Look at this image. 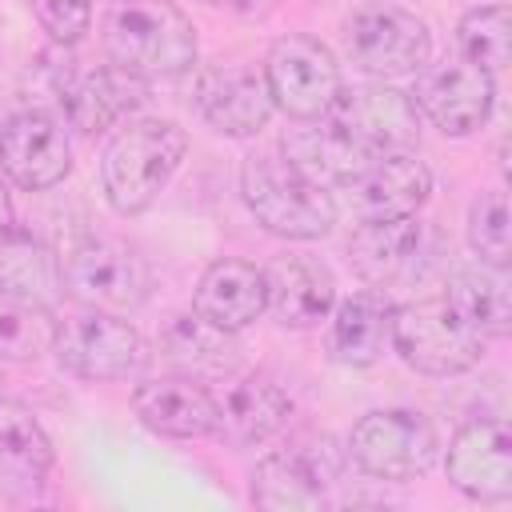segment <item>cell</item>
I'll list each match as a JSON object with an SVG mask.
<instances>
[{"label":"cell","instance_id":"1","mask_svg":"<svg viewBox=\"0 0 512 512\" xmlns=\"http://www.w3.org/2000/svg\"><path fill=\"white\" fill-rule=\"evenodd\" d=\"M104 56L120 72L160 84L196 68V28L168 0H116L100 24Z\"/></svg>","mask_w":512,"mask_h":512},{"label":"cell","instance_id":"2","mask_svg":"<svg viewBox=\"0 0 512 512\" xmlns=\"http://www.w3.org/2000/svg\"><path fill=\"white\" fill-rule=\"evenodd\" d=\"M188 132L176 120L140 116L116 128L100 156V188L116 216H140L148 212L176 168L184 164Z\"/></svg>","mask_w":512,"mask_h":512},{"label":"cell","instance_id":"3","mask_svg":"<svg viewBox=\"0 0 512 512\" xmlns=\"http://www.w3.org/2000/svg\"><path fill=\"white\" fill-rule=\"evenodd\" d=\"M56 268H60V288L72 304L100 308V312H132L152 296V268L148 260L92 228H76L60 240L56 248Z\"/></svg>","mask_w":512,"mask_h":512},{"label":"cell","instance_id":"4","mask_svg":"<svg viewBox=\"0 0 512 512\" xmlns=\"http://www.w3.org/2000/svg\"><path fill=\"white\" fill-rule=\"evenodd\" d=\"M240 196L256 216V224L280 240H320L340 216L336 196L304 180L280 152L244 156Z\"/></svg>","mask_w":512,"mask_h":512},{"label":"cell","instance_id":"5","mask_svg":"<svg viewBox=\"0 0 512 512\" xmlns=\"http://www.w3.org/2000/svg\"><path fill=\"white\" fill-rule=\"evenodd\" d=\"M52 356L60 360L64 372H72L80 380L112 384V380H128V376L144 372V364L152 360V348L116 312L76 304L56 316Z\"/></svg>","mask_w":512,"mask_h":512},{"label":"cell","instance_id":"6","mask_svg":"<svg viewBox=\"0 0 512 512\" xmlns=\"http://www.w3.org/2000/svg\"><path fill=\"white\" fill-rule=\"evenodd\" d=\"M344 452L356 472L384 484H408L440 460V432L424 412L376 408L352 424Z\"/></svg>","mask_w":512,"mask_h":512},{"label":"cell","instance_id":"7","mask_svg":"<svg viewBox=\"0 0 512 512\" xmlns=\"http://www.w3.org/2000/svg\"><path fill=\"white\" fill-rule=\"evenodd\" d=\"M344 52L352 68H360L372 80H400L416 76L432 56V32L428 24L388 0H372L348 12L344 20Z\"/></svg>","mask_w":512,"mask_h":512},{"label":"cell","instance_id":"8","mask_svg":"<svg viewBox=\"0 0 512 512\" xmlns=\"http://www.w3.org/2000/svg\"><path fill=\"white\" fill-rule=\"evenodd\" d=\"M392 348L420 376H460L484 360L488 340L468 328L444 296L396 304L392 312Z\"/></svg>","mask_w":512,"mask_h":512},{"label":"cell","instance_id":"9","mask_svg":"<svg viewBox=\"0 0 512 512\" xmlns=\"http://www.w3.org/2000/svg\"><path fill=\"white\" fill-rule=\"evenodd\" d=\"M348 452L332 436H296L284 448L260 456L252 472V500L272 512H292V508H324L328 488L344 476Z\"/></svg>","mask_w":512,"mask_h":512},{"label":"cell","instance_id":"10","mask_svg":"<svg viewBox=\"0 0 512 512\" xmlns=\"http://www.w3.org/2000/svg\"><path fill=\"white\" fill-rule=\"evenodd\" d=\"M260 72H264L276 112L292 120H324L344 88L332 48L304 32H288L272 40Z\"/></svg>","mask_w":512,"mask_h":512},{"label":"cell","instance_id":"11","mask_svg":"<svg viewBox=\"0 0 512 512\" xmlns=\"http://www.w3.org/2000/svg\"><path fill=\"white\" fill-rule=\"evenodd\" d=\"M48 88L64 112V124L96 136L120 124L144 100L148 84L120 72L116 64H84L68 48H60V56L48 64Z\"/></svg>","mask_w":512,"mask_h":512},{"label":"cell","instance_id":"12","mask_svg":"<svg viewBox=\"0 0 512 512\" xmlns=\"http://www.w3.org/2000/svg\"><path fill=\"white\" fill-rule=\"evenodd\" d=\"M328 120L344 136H352L360 148H368L372 156L412 152L420 144V112H416L412 96L392 88L388 80L340 88Z\"/></svg>","mask_w":512,"mask_h":512},{"label":"cell","instance_id":"13","mask_svg":"<svg viewBox=\"0 0 512 512\" xmlns=\"http://www.w3.org/2000/svg\"><path fill=\"white\" fill-rule=\"evenodd\" d=\"M444 472L456 492L476 504H508L512 500V432L504 416H472L464 420L448 448Z\"/></svg>","mask_w":512,"mask_h":512},{"label":"cell","instance_id":"14","mask_svg":"<svg viewBox=\"0 0 512 512\" xmlns=\"http://www.w3.org/2000/svg\"><path fill=\"white\" fill-rule=\"evenodd\" d=\"M408 96L416 112L444 136H472L492 116L496 84L484 68L468 60H440L416 72V88Z\"/></svg>","mask_w":512,"mask_h":512},{"label":"cell","instance_id":"15","mask_svg":"<svg viewBox=\"0 0 512 512\" xmlns=\"http://www.w3.org/2000/svg\"><path fill=\"white\" fill-rule=\"evenodd\" d=\"M344 208L356 224H384V220H404L416 216L432 192V168L416 152H388L376 156L356 180L336 188Z\"/></svg>","mask_w":512,"mask_h":512},{"label":"cell","instance_id":"16","mask_svg":"<svg viewBox=\"0 0 512 512\" xmlns=\"http://www.w3.org/2000/svg\"><path fill=\"white\" fill-rule=\"evenodd\" d=\"M428 260H432V232L416 216L384 220V224H356L348 236V264L376 292L416 280Z\"/></svg>","mask_w":512,"mask_h":512},{"label":"cell","instance_id":"17","mask_svg":"<svg viewBox=\"0 0 512 512\" xmlns=\"http://www.w3.org/2000/svg\"><path fill=\"white\" fill-rule=\"evenodd\" d=\"M192 100L220 136H236V140L268 128L276 112L264 72L244 64H204L192 80Z\"/></svg>","mask_w":512,"mask_h":512},{"label":"cell","instance_id":"18","mask_svg":"<svg viewBox=\"0 0 512 512\" xmlns=\"http://www.w3.org/2000/svg\"><path fill=\"white\" fill-rule=\"evenodd\" d=\"M216 400V424L212 436L228 448H252L276 436L292 416V396L264 372H228Z\"/></svg>","mask_w":512,"mask_h":512},{"label":"cell","instance_id":"19","mask_svg":"<svg viewBox=\"0 0 512 512\" xmlns=\"http://www.w3.org/2000/svg\"><path fill=\"white\" fill-rule=\"evenodd\" d=\"M0 168L24 192H48L72 172V144L56 116L20 112L0 128Z\"/></svg>","mask_w":512,"mask_h":512},{"label":"cell","instance_id":"20","mask_svg":"<svg viewBox=\"0 0 512 512\" xmlns=\"http://www.w3.org/2000/svg\"><path fill=\"white\" fill-rule=\"evenodd\" d=\"M264 272V312L284 328H316L336 304V276L308 252H284Z\"/></svg>","mask_w":512,"mask_h":512},{"label":"cell","instance_id":"21","mask_svg":"<svg viewBox=\"0 0 512 512\" xmlns=\"http://www.w3.org/2000/svg\"><path fill=\"white\" fill-rule=\"evenodd\" d=\"M132 408L148 432L168 440H200V436H212V424H216L212 388L176 372L144 380L132 392Z\"/></svg>","mask_w":512,"mask_h":512},{"label":"cell","instance_id":"22","mask_svg":"<svg viewBox=\"0 0 512 512\" xmlns=\"http://www.w3.org/2000/svg\"><path fill=\"white\" fill-rule=\"evenodd\" d=\"M304 180L328 188L336 196V188H344L348 180H356L376 156L368 148H360L352 136H344L328 116L324 120H300V128H288L280 136L276 148Z\"/></svg>","mask_w":512,"mask_h":512},{"label":"cell","instance_id":"23","mask_svg":"<svg viewBox=\"0 0 512 512\" xmlns=\"http://www.w3.org/2000/svg\"><path fill=\"white\" fill-rule=\"evenodd\" d=\"M156 352L176 376H192L200 384L224 380L228 372H236V360H240L236 332H224L196 312L172 316L156 336Z\"/></svg>","mask_w":512,"mask_h":512},{"label":"cell","instance_id":"24","mask_svg":"<svg viewBox=\"0 0 512 512\" xmlns=\"http://www.w3.org/2000/svg\"><path fill=\"white\" fill-rule=\"evenodd\" d=\"M192 312L224 332H244L264 316V272L248 260H212L196 280Z\"/></svg>","mask_w":512,"mask_h":512},{"label":"cell","instance_id":"25","mask_svg":"<svg viewBox=\"0 0 512 512\" xmlns=\"http://www.w3.org/2000/svg\"><path fill=\"white\" fill-rule=\"evenodd\" d=\"M392 296L364 288L352 292L348 300L332 304V328H328V352L332 360L348 368H368L392 348Z\"/></svg>","mask_w":512,"mask_h":512},{"label":"cell","instance_id":"26","mask_svg":"<svg viewBox=\"0 0 512 512\" xmlns=\"http://www.w3.org/2000/svg\"><path fill=\"white\" fill-rule=\"evenodd\" d=\"M448 308L476 328L484 340H504L512 332V288H508V268L472 260L456 264L444 284Z\"/></svg>","mask_w":512,"mask_h":512},{"label":"cell","instance_id":"27","mask_svg":"<svg viewBox=\"0 0 512 512\" xmlns=\"http://www.w3.org/2000/svg\"><path fill=\"white\" fill-rule=\"evenodd\" d=\"M52 464L56 448L36 412L20 400L0 396V476L16 488H40Z\"/></svg>","mask_w":512,"mask_h":512},{"label":"cell","instance_id":"28","mask_svg":"<svg viewBox=\"0 0 512 512\" xmlns=\"http://www.w3.org/2000/svg\"><path fill=\"white\" fill-rule=\"evenodd\" d=\"M0 296L40 304V308H52L56 296H64L56 252H48L24 228H16L0 240Z\"/></svg>","mask_w":512,"mask_h":512},{"label":"cell","instance_id":"29","mask_svg":"<svg viewBox=\"0 0 512 512\" xmlns=\"http://www.w3.org/2000/svg\"><path fill=\"white\" fill-rule=\"evenodd\" d=\"M56 344V312L0 296V360L32 364Z\"/></svg>","mask_w":512,"mask_h":512},{"label":"cell","instance_id":"30","mask_svg":"<svg viewBox=\"0 0 512 512\" xmlns=\"http://www.w3.org/2000/svg\"><path fill=\"white\" fill-rule=\"evenodd\" d=\"M460 60L484 68L488 76L504 72L508 64V8L504 4H476L456 24Z\"/></svg>","mask_w":512,"mask_h":512},{"label":"cell","instance_id":"31","mask_svg":"<svg viewBox=\"0 0 512 512\" xmlns=\"http://www.w3.org/2000/svg\"><path fill=\"white\" fill-rule=\"evenodd\" d=\"M468 248L476 252V260L508 268L512 248H508V196L500 188L480 192L468 208Z\"/></svg>","mask_w":512,"mask_h":512},{"label":"cell","instance_id":"32","mask_svg":"<svg viewBox=\"0 0 512 512\" xmlns=\"http://www.w3.org/2000/svg\"><path fill=\"white\" fill-rule=\"evenodd\" d=\"M56 48H76L92 28V0H28Z\"/></svg>","mask_w":512,"mask_h":512},{"label":"cell","instance_id":"33","mask_svg":"<svg viewBox=\"0 0 512 512\" xmlns=\"http://www.w3.org/2000/svg\"><path fill=\"white\" fill-rule=\"evenodd\" d=\"M200 4H208V8H228V12L248 16V20H260V16H268V12L276 8V0H200Z\"/></svg>","mask_w":512,"mask_h":512},{"label":"cell","instance_id":"34","mask_svg":"<svg viewBox=\"0 0 512 512\" xmlns=\"http://www.w3.org/2000/svg\"><path fill=\"white\" fill-rule=\"evenodd\" d=\"M16 232V208H12V196H8V184L0 180V240Z\"/></svg>","mask_w":512,"mask_h":512}]
</instances>
